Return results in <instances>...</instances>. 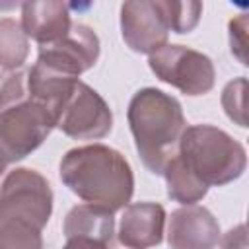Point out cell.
<instances>
[{"label":"cell","mask_w":249,"mask_h":249,"mask_svg":"<svg viewBox=\"0 0 249 249\" xmlns=\"http://www.w3.org/2000/svg\"><path fill=\"white\" fill-rule=\"evenodd\" d=\"M60 179L86 204L107 212L124 208L134 193L130 163L105 144L68 150L60 160Z\"/></svg>","instance_id":"obj_1"},{"label":"cell","mask_w":249,"mask_h":249,"mask_svg":"<svg viewBox=\"0 0 249 249\" xmlns=\"http://www.w3.org/2000/svg\"><path fill=\"white\" fill-rule=\"evenodd\" d=\"M126 119L142 163L161 175L177 156L179 140L187 128L181 103L161 89L142 88L132 95Z\"/></svg>","instance_id":"obj_2"},{"label":"cell","mask_w":249,"mask_h":249,"mask_svg":"<svg viewBox=\"0 0 249 249\" xmlns=\"http://www.w3.org/2000/svg\"><path fill=\"white\" fill-rule=\"evenodd\" d=\"M54 126V115L27 93V70L6 72L0 80V144L10 161L35 152Z\"/></svg>","instance_id":"obj_3"},{"label":"cell","mask_w":249,"mask_h":249,"mask_svg":"<svg viewBox=\"0 0 249 249\" xmlns=\"http://www.w3.org/2000/svg\"><path fill=\"white\" fill-rule=\"evenodd\" d=\"M179 160L206 187H222L239 179L247 167L241 142L212 124L187 126L179 140Z\"/></svg>","instance_id":"obj_4"},{"label":"cell","mask_w":249,"mask_h":249,"mask_svg":"<svg viewBox=\"0 0 249 249\" xmlns=\"http://www.w3.org/2000/svg\"><path fill=\"white\" fill-rule=\"evenodd\" d=\"M53 214V191L35 169L16 167L0 187V222L18 220L43 230Z\"/></svg>","instance_id":"obj_5"},{"label":"cell","mask_w":249,"mask_h":249,"mask_svg":"<svg viewBox=\"0 0 249 249\" xmlns=\"http://www.w3.org/2000/svg\"><path fill=\"white\" fill-rule=\"evenodd\" d=\"M148 64L158 80L177 88L185 95H204L214 88V64L195 49L163 45L148 56Z\"/></svg>","instance_id":"obj_6"},{"label":"cell","mask_w":249,"mask_h":249,"mask_svg":"<svg viewBox=\"0 0 249 249\" xmlns=\"http://www.w3.org/2000/svg\"><path fill=\"white\" fill-rule=\"evenodd\" d=\"M56 128L74 140H97L111 132L113 113L91 86L78 80L56 117Z\"/></svg>","instance_id":"obj_7"},{"label":"cell","mask_w":249,"mask_h":249,"mask_svg":"<svg viewBox=\"0 0 249 249\" xmlns=\"http://www.w3.org/2000/svg\"><path fill=\"white\" fill-rule=\"evenodd\" d=\"M99 58V39L89 25L72 23L70 31L49 45H39V66L68 76L80 78L82 72L89 70Z\"/></svg>","instance_id":"obj_8"},{"label":"cell","mask_w":249,"mask_h":249,"mask_svg":"<svg viewBox=\"0 0 249 249\" xmlns=\"http://www.w3.org/2000/svg\"><path fill=\"white\" fill-rule=\"evenodd\" d=\"M121 33L130 51L152 54L167 45L169 29L154 0H130L121 6Z\"/></svg>","instance_id":"obj_9"},{"label":"cell","mask_w":249,"mask_h":249,"mask_svg":"<svg viewBox=\"0 0 249 249\" xmlns=\"http://www.w3.org/2000/svg\"><path fill=\"white\" fill-rule=\"evenodd\" d=\"M220 241V224L204 206L187 204L171 212L167 243L171 249H212Z\"/></svg>","instance_id":"obj_10"},{"label":"cell","mask_w":249,"mask_h":249,"mask_svg":"<svg viewBox=\"0 0 249 249\" xmlns=\"http://www.w3.org/2000/svg\"><path fill=\"white\" fill-rule=\"evenodd\" d=\"M165 210L158 202L126 204L119 226V243L126 249L156 247L163 239Z\"/></svg>","instance_id":"obj_11"},{"label":"cell","mask_w":249,"mask_h":249,"mask_svg":"<svg viewBox=\"0 0 249 249\" xmlns=\"http://www.w3.org/2000/svg\"><path fill=\"white\" fill-rule=\"evenodd\" d=\"M21 29L27 37L35 39L39 45H49L62 39L70 27V8L64 2L43 0V2H23L21 4Z\"/></svg>","instance_id":"obj_12"},{"label":"cell","mask_w":249,"mask_h":249,"mask_svg":"<svg viewBox=\"0 0 249 249\" xmlns=\"http://www.w3.org/2000/svg\"><path fill=\"white\" fill-rule=\"evenodd\" d=\"M72 235H88V237L113 241L115 235L113 212H107L91 204L74 206L64 220V237H72Z\"/></svg>","instance_id":"obj_13"},{"label":"cell","mask_w":249,"mask_h":249,"mask_svg":"<svg viewBox=\"0 0 249 249\" xmlns=\"http://www.w3.org/2000/svg\"><path fill=\"white\" fill-rule=\"evenodd\" d=\"M165 177L167 183V196L173 198L175 202H181L183 206L187 204H195L198 200H202L208 193V187L202 185L179 160V156H175L163 169L161 173Z\"/></svg>","instance_id":"obj_14"},{"label":"cell","mask_w":249,"mask_h":249,"mask_svg":"<svg viewBox=\"0 0 249 249\" xmlns=\"http://www.w3.org/2000/svg\"><path fill=\"white\" fill-rule=\"evenodd\" d=\"M29 54L27 35L12 18L0 19V68L12 72L19 70Z\"/></svg>","instance_id":"obj_15"},{"label":"cell","mask_w":249,"mask_h":249,"mask_svg":"<svg viewBox=\"0 0 249 249\" xmlns=\"http://www.w3.org/2000/svg\"><path fill=\"white\" fill-rule=\"evenodd\" d=\"M154 2L169 31L185 35L198 25L202 14L200 2H175V0H154Z\"/></svg>","instance_id":"obj_16"},{"label":"cell","mask_w":249,"mask_h":249,"mask_svg":"<svg viewBox=\"0 0 249 249\" xmlns=\"http://www.w3.org/2000/svg\"><path fill=\"white\" fill-rule=\"evenodd\" d=\"M0 249H43L41 230L18 220L0 222Z\"/></svg>","instance_id":"obj_17"},{"label":"cell","mask_w":249,"mask_h":249,"mask_svg":"<svg viewBox=\"0 0 249 249\" xmlns=\"http://www.w3.org/2000/svg\"><path fill=\"white\" fill-rule=\"evenodd\" d=\"M245 88H247V80L243 76L231 80L226 84L224 91H222V107L226 111V115L239 126H247V119H245Z\"/></svg>","instance_id":"obj_18"},{"label":"cell","mask_w":249,"mask_h":249,"mask_svg":"<svg viewBox=\"0 0 249 249\" xmlns=\"http://www.w3.org/2000/svg\"><path fill=\"white\" fill-rule=\"evenodd\" d=\"M245 35H247V16L239 14L237 18H233L230 21V47H231V54H235L241 64H247Z\"/></svg>","instance_id":"obj_19"},{"label":"cell","mask_w":249,"mask_h":249,"mask_svg":"<svg viewBox=\"0 0 249 249\" xmlns=\"http://www.w3.org/2000/svg\"><path fill=\"white\" fill-rule=\"evenodd\" d=\"M222 249H247V230L245 224L231 228L222 237Z\"/></svg>","instance_id":"obj_20"},{"label":"cell","mask_w":249,"mask_h":249,"mask_svg":"<svg viewBox=\"0 0 249 249\" xmlns=\"http://www.w3.org/2000/svg\"><path fill=\"white\" fill-rule=\"evenodd\" d=\"M12 161H10V158H8V154H6V150L2 148V144H0V175L6 171V167L10 165Z\"/></svg>","instance_id":"obj_21"}]
</instances>
